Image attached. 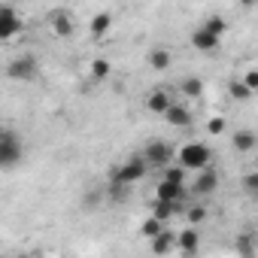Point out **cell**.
I'll return each instance as SVG.
<instances>
[{
    "label": "cell",
    "mask_w": 258,
    "mask_h": 258,
    "mask_svg": "<svg viewBox=\"0 0 258 258\" xmlns=\"http://www.w3.org/2000/svg\"><path fill=\"white\" fill-rule=\"evenodd\" d=\"M182 195H185V185H173L167 179H161L155 188V201H161V204H179Z\"/></svg>",
    "instance_id": "ba28073f"
},
{
    "label": "cell",
    "mask_w": 258,
    "mask_h": 258,
    "mask_svg": "<svg viewBox=\"0 0 258 258\" xmlns=\"http://www.w3.org/2000/svg\"><path fill=\"white\" fill-rule=\"evenodd\" d=\"M179 91H182L185 97H201V94H204V82H201L198 76H188V79H182Z\"/></svg>",
    "instance_id": "ffe728a7"
},
{
    "label": "cell",
    "mask_w": 258,
    "mask_h": 258,
    "mask_svg": "<svg viewBox=\"0 0 258 258\" xmlns=\"http://www.w3.org/2000/svg\"><path fill=\"white\" fill-rule=\"evenodd\" d=\"M149 164L143 161V158H134V161H127V164H121V167H112V173H109V179L115 182V185H131V182H137V179H143L149 170H146Z\"/></svg>",
    "instance_id": "3957f363"
},
{
    "label": "cell",
    "mask_w": 258,
    "mask_h": 258,
    "mask_svg": "<svg viewBox=\"0 0 258 258\" xmlns=\"http://www.w3.org/2000/svg\"><path fill=\"white\" fill-rule=\"evenodd\" d=\"M170 124H176V127H185V124H191V109L188 106H182V103H173L170 109H167V115H164Z\"/></svg>",
    "instance_id": "9a60e30c"
},
{
    "label": "cell",
    "mask_w": 258,
    "mask_h": 258,
    "mask_svg": "<svg viewBox=\"0 0 258 258\" xmlns=\"http://www.w3.org/2000/svg\"><path fill=\"white\" fill-rule=\"evenodd\" d=\"M234 246H237L240 258H255V240H252V234H237Z\"/></svg>",
    "instance_id": "e0dca14e"
},
{
    "label": "cell",
    "mask_w": 258,
    "mask_h": 258,
    "mask_svg": "<svg viewBox=\"0 0 258 258\" xmlns=\"http://www.w3.org/2000/svg\"><path fill=\"white\" fill-rule=\"evenodd\" d=\"M231 146H234L237 152H252V149L258 146V137H255V131L240 127V131H234V137H231Z\"/></svg>",
    "instance_id": "7c38bea8"
},
{
    "label": "cell",
    "mask_w": 258,
    "mask_h": 258,
    "mask_svg": "<svg viewBox=\"0 0 258 258\" xmlns=\"http://www.w3.org/2000/svg\"><path fill=\"white\" fill-rule=\"evenodd\" d=\"M19 31H22L19 13H16L10 4H4V7H0V40H13Z\"/></svg>",
    "instance_id": "8992f818"
},
{
    "label": "cell",
    "mask_w": 258,
    "mask_h": 258,
    "mask_svg": "<svg viewBox=\"0 0 258 258\" xmlns=\"http://www.w3.org/2000/svg\"><path fill=\"white\" fill-rule=\"evenodd\" d=\"M210 161H213V155H210V146L207 143H188V146H182L179 149V167H185V170H207L210 167Z\"/></svg>",
    "instance_id": "6da1fadb"
},
{
    "label": "cell",
    "mask_w": 258,
    "mask_h": 258,
    "mask_svg": "<svg viewBox=\"0 0 258 258\" xmlns=\"http://www.w3.org/2000/svg\"><path fill=\"white\" fill-rule=\"evenodd\" d=\"M22 155H25V143L19 140L16 131L7 127V131L0 134V164H4V167H16L22 161Z\"/></svg>",
    "instance_id": "7a4b0ae2"
},
{
    "label": "cell",
    "mask_w": 258,
    "mask_h": 258,
    "mask_svg": "<svg viewBox=\"0 0 258 258\" xmlns=\"http://www.w3.org/2000/svg\"><path fill=\"white\" fill-rule=\"evenodd\" d=\"M176 100L167 94V91H152L149 97H146V106H149V112H158V115H167V109L173 106Z\"/></svg>",
    "instance_id": "8fae6325"
},
{
    "label": "cell",
    "mask_w": 258,
    "mask_h": 258,
    "mask_svg": "<svg viewBox=\"0 0 258 258\" xmlns=\"http://www.w3.org/2000/svg\"><path fill=\"white\" fill-rule=\"evenodd\" d=\"M207 131H210V134H222V131H225V118H222V115L210 118V124H207Z\"/></svg>",
    "instance_id": "83f0119b"
},
{
    "label": "cell",
    "mask_w": 258,
    "mask_h": 258,
    "mask_svg": "<svg viewBox=\"0 0 258 258\" xmlns=\"http://www.w3.org/2000/svg\"><path fill=\"white\" fill-rule=\"evenodd\" d=\"M204 219H207V210H204V207H191V210H188V222H191V228H195L198 222H204Z\"/></svg>",
    "instance_id": "4316f807"
},
{
    "label": "cell",
    "mask_w": 258,
    "mask_h": 258,
    "mask_svg": "<svg viewBox=\"0 0 258 258\" xmlns=\"http://www.w3.org/2000/svg\"><path fill=\"white\" fill-rule=\"evenodd\" d=\"M240 185H243V191H246V195L258 198V173H255V170H252V173H246V176L240 179Z\"/></svg>",
    "instance_id": "cb8c5ba5"
},
{
    "label": "cell",
    "mask_w": 258,
    "mask_h": 258,
    "mask_svg": "<svg viewBox=\"0 0 258 258\" xmlns=\"http://www.w3.org/2000/svg\"><path fill=\"white\" fill-rule=\"evenodd\" d=\"M149 64H152L155 70H170V64H173V55H170V49H164V46H155V49H149Z\"/></svg>",
    "instance_id": "5bb4252c"
},
{
    "label": "cell",
    "mask_w": 258,
    "mask_h": 258,
    "mask_svg": "<svg viewBox=\"0 0 258 258\" xmlns=\"http://www.w3.org/2000/svg\"><path fill=\"white\" fill-rule=\"evenodd\" d=\"M161 231H164V222H161V219H155V216H149V219L140 225V234H143L146 240H155Z\"/></svg>",
    "instance_id": "d6986e66"
},
{
    "label": "cell",
    "mask_w": 258,
    "mask_h": 258,
    "mask_svg": "<svg viewBox=\"0 0 258 258\" xmlns=\"http://www.w3.org/2000/svg\"><path fill=\"white\" fill-rule=\"evenodd\" d=\"M37 73H40V67H37L34 55H19L7 64V76L16 82H31V79H37Z\"/></svg>",
    "instance_id": "277c9868"
},
{
    "label": "cell",
    "mask_w": 258,
    "mask_h": 258,
    "mask_svg": "<svg viewBox=\"0 0 258 258\" xmlns=\"http://www.w3.org/2000/svg\"><path fill=\"white\" fill-rule=\"evenodd\" d=\"M176 237H179L176 231L164 228V231H161V234H158V237L152 240V252H155V255H167L170 249H176Z\"/></svg>",
    "instance_id": "4fadbf2b"
},
{
    "label": "cell",
    "mask_w": 258,
    "mask_h": 258,
    "mask_svg": "<svg viewBox=\"0 0 258 258\" xmlns=\"http://www.w3.org/2000/svg\"><path fill=\"white\" fill-rule=\"evenodd\" d=\"M201 28H204V31H210V34H216V37H222L228 25H225V19H222V16H210V19H204V25H201Z\"/></svg>",
    "instance_id": "7402d4cb"
},
{
    "label": "cell",
    "mask_w": 258,
    "mask_h": 258,
    "mask_svg": "<svg viewBox=\"0 0 258 258\" xmlns=\"http://www.w3.org/2000/svg\"><path fill=\"white\" fill-rule=\"evenodd\" d=\"M243 82L252 88V94L258 91V70H246V76H243Z\"/></svg>",
    "instance_id": "f1b7e54d"
},
{
    "label": "cell",
    "mask_w": 258,
    "mask_h": 258,
    "mask_svg": "<svg viewBox=\"0 0 258 258\" xmlns=\"http://www.w3.org/2000/svg\"><path fill=\"white\" fill-rule=\"evenodd\" d=\"M173 213H176V204H161V201H155V219L167 222Z\"/></svg>",
    "instance_id": "484cf974"
},
{
    "label": "cell",
    "mask_w": 258,
    "mask_h": 258,
    "mask_svg": "<svg viewBox=\"0 0 258 258\" xmlns=\"http://www.w3.org/2000/svg\"><path fill=\"white\" fill-rule=\"evenodd\" d=\"M198 246H201V234H198L195 228L179 231V237H176V249H179L182 255H195V252H198Z\"/></svg>",
    "instance_id": "30bf717a"
},
{
    "label": "cell",
    "mask_w": 258,
    "mask_h": 258,
    "mask_svg": "<svg viewBox=\"0 0 258 258\" xmlns=\"http://www.w3.org/2000/svg\"><path fill=\"white\" fill-rule=\"evenodd\" d=\"M216 188H219V170H213V167L201 170V173H198V179H195V185H191V191H195V195H213Z\"/></svg>",
    "instance_id": "52a82bcc"
},
{
    "label": "cell",
    "mask_w": 258,
    "mask_h": 258,
    "mask_svg": "<svg viewBox=\"0 0 258 258\" xmlns=\"http://www.w3.org/2000/svg\"><path fill=\"white\" fill-rule=\"evenodd\" d=\"M228 94H231L234 100H249V97H252V88H249L243 79H234V82L228 85Z\"/></svg>",
    "instance_id": "44dd1931"
},
{
    "label": "cell",
    "mask_w": 258,
    "mask_h": 258,
    "mask_svg": "<svg viewBox=\"0 0 258 258\" xmlns=\"http://www.w3.org/2000/svg\"><path fill=\"white\" fill-rule=\"evenodd\" d=\"M170 158H173V146L170 143H164V140L146 143V152H143L146 164H152V167H170Z\"/></svg>",
    "instance_id": "5b68a950"
},
{
    "label": "cell",
    "mask_w": 258,
    "mask_h": 258,
    "mask_svg": "<svg viewBox=\"0 0 258 258\" xmlns=\"http://www.w3.org/2000/svg\"><path fill=\"white\" fill-rule=\"evenodd\" d=\"M73 28H76V25H73V19H70L67 13H55V16H52V31H55L58 37H70Z\"/></svg>",
    "instance_id": "2e32d148"
},
{
    "label": "cell",
    "mask_w": 258,
    "mask_h": 258,
    "mask_svg": "<svg viewBox=\"0 0 258 258\" xmlns=\"http://www.w3.org/2000/svg\"><path fill=\"white\" fill-rule=\"evenodd\" d=\"M91 76H94V79H106V76H109V61L94 58V61H91Z\"/></svg>",
    "instance_id": "d4e9b609"
},
{
    "label": "cell",
    "mask_w": 258,
    "mask_h": 258,
    "mask_svg": "<svg viewBox=\"0 0 258 258\" xmlns=\"http://www.w3.org/2000/svg\"><path fill=\"white\" fill-rule=\"evenodd\" d=\"M164 179H167V182H173V185H185V167L170 164V167L164 170Z\"/></svg>",
    "instance_id": "603a6c76"
},
{
    "label": "cell",
    "mask_w": 258,
    "mask_h": 258,
    "mask_svg": "<svg viewBox=\"0 0 258 258\" xmlns=\"http://www.w3.org/2000/svg\"><path fill=\"white\" fill-rule=\"evenodd\" d=\"M219 43H222V37H216V34H210V31H204V28H198V31L191 34V46H195L198 52H216Z\"/></svg>",
    "instance_id": "9c48e42d"
},
{
    "label": "cell",
    "mask_w": 258,
    "mask_h": 258,
    "mask_svg": "<svg viewBox=\"0 0 258 258\" xmlns=\"http://www.w3.org/2000/svg\"><path fill=\"white\" fill-rule=\"evenodd\" d=\"M109 25H112V13H97L91 19V37H103L109 31Z\"/></svg>",
    "instance_id": "ac0fdd59"
}]
</instances>
